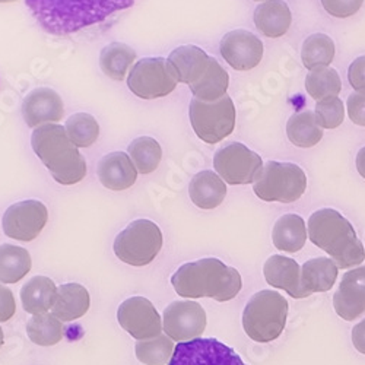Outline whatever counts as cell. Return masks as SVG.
I'll return each instance as SVG.
<instances>
[{"label": "cell", "instance_id": "cell-1", "mask_svg": "<svg viewBox=\"0 0 365 365\" xmlns=\"http://www.w3.org/2000/svg\"><path fill=\"white\" fill-rule=\"evenodd\" d=\"M136 0H25V5L43 31L71 36L126 11Z\"/></svg>", "mask_w": 365, "mask_h": 365}, {"label": "cell", "instance_id": "cell-2", "mask_svg": "<svg viewBox=\"0 0 365 365\" xmlns=\"http://www.w3.org/2000/svg\"><path fill=\"white\" fill-rule=\"evenodd\" d=\"M171 284L182 298L209 297L220 302L234 299L242 288L240 272L217 257H206L180 266L171 277Z\"/></svg>", "mask_w": 365, "mask_h": 365}, {"label": "cell", "instance_id": "cell-3", "mask_svg": "<svg viewBox=\"0 0 365 365\" xmlns=\"http://www.w3.org/2000/svg\"><path fill=\"white\" fill-rule=\"evenodd\" d=\"M309 238L324 250L339 269H354L365 260V247L354 225L341 212L323 207L309 220Z\"/></svg>", "mask_w": 365, "mask_h": 365}, {"label": "cell", "instance_id": "cell-4", "mask_svg": "<svg viewBox=\"0 0 365 365\" xmlns=\"http://www.w3.org/2000/svg\"><path fill=\"white\" fill-rule=\"evenodd\" d=\"M31 146L58 185L73 186L85 178L86 161L63 126L48 123L36 128Z\"/></svg>", "mask_w": 365, "mask_h": 365}, {"label": "cell", "instance_id": "cell-5", "mask_svg": "<svg viewBox=\"0 0 365 365\" xmlns=\"http://www.w3.org/2000/svg\"><path fill=\"white\" fill-rule=\"evenodd\" d=\"M289 304L284 295L272 289L256 292L242 312V327L250 339L259 344L277 341L288 319Z\"/></svg>", "mask_w": 365, "mask_h": 365}, {"label": "cell", "instance_id": "cell-6", "mask_svg": "<svg viewBox=\"0 0 365 365\" xmlns=\"http://www.w3.org/2000/svg\"><path fill=\"white\" fill-rule=\"evenodd\" d=\"M307 189V175L297 164L269 161L253 182V190L263 202H297Z\"/></svg>", "mask_w": 365, "mask_h": 365}, {"label": "cell", "instance_id": "cell-7", "mask_svg": "<svg viewBox=\"0 0 365 365\" xmlns=\"http://www.w3.org/2000/svg\"><path fill=\"white\" fill-rule=\"evenodd\" d=\"M163 232L149 220H136L114 240V255L123 263L142 267L155 260L163 249Z\"/></svg>", "mask_w": 365, "mask_h": 365}, {"label": "cell", "instance_id": "cell-8", "mask_svg": "<svg viewBox=\"0 0 365 365\" xmlns=\"http://www.w3.org/2000/svg\"><path fill=\"white\" fill-rule=\"evenodd\" d=\"M189 117L196 136L209 145H215L234 132L237 113L231 97L224 96L214 103L193 98Z\"/></svg>", "mask_w": 365, "mask_h": 365}, {"label": "cell", "instance_id": "cell-9", "mask_svg": "<svg viewBox=\"0 0 365 365\" xmlns=\"http://www.w3.org/2000/svg\"><path fill=\"white\" fill-rule=\"evenodd\" d=\"M174 72L164 57H145L133 65L128 75V86L142 100L170 96L177 86Z\"/></svg>", "mask_w": 365, "mask_h": 365}, {"label": "cell", "instance_id": "cell-10", "mask_svg": "<svg viewBox=\"0 0 365 365\" xmlns=\"http://www.w3.org/2000/svg\"><path fill=\"white\" fill-rule=\"evenodd\" d=\"M214 167L218 175L231 186L252 185L263 168V161L255 150L240 142L217 150Z\"/></svg>", "mask_w": 365, "mask_h": 365}, {"label": "cell", "instance_id": "cell-11", "mask_svg": "<svg viewBox=\"0 0 365 365\" xmlns=\"http://www.w3.org/2000/svg\"><path fill=\"white\" fill-rule=\"evenodd\" d=\"M168 365H247L235 349L215 338L180 342Z\"/></svg>", "mask_w": 365, "mask_h": 365}, {"label": "cell", "instance_id": "cell-12", "mask_svg": "<svg viewBox=\"0 0 365 365\" xmlns=\"http://www.w3.org/2000/svg\"><path fill=\"white\" fill-rule=\"evenodd\" d=\"M48 221V210L40 200L29 199L9 206L5 212L2 225L6 237L28 242L36 240Z\"/></svg>", "mask_w": 365, "mask_h": 365}, {"label": "cell", "instance_id": "cell-13", "mask_svg": "<svg viewBox=\"0 0 365 365\" xmlns=\"http://www.w3.org/2000/svg\"><path fill=\"white\" fill-rule=\"evenodd\" d=\"M117 320L138 341L154 339L164 330L163 319L154 304L143 297H132L121 302Z\"/></svg>", "mask_w": 365, "mask_h": 365}, {"label": "cell", "instance_id": "cell-14", "mask_svg": "<svg viewBox=\"0 0 365 365\" xmlns=\"http://www.w3.org/2000/svg\"><path fill=\"white\" fill-rule=\"evenodd\" d=\"M163 327L167 336L175 342L200 338L206 329V312L196 301H174L164 312Z\"/></svg>", "mask_w": 365, "mask_h": 365}, {"label": "cell", "instance_id": "cell-15", "mask_svg": "<svg viewBox=\"0 0 365 365\" xmlns=\"http://www.w3.org/2000/svg\"><path fill=\"white\" fill-rule=\"evenodd\" d=\"M220 51L232 69L246 72L255 69L262 62L263 43L246 29H235L222 37Z\"/></svg>", "mask_w": 365, "mask_h": 365}, {"label": "cell", "instance_id": "cell-16", "mask_svg": "<svg viewBox=\"0 0 365 365\" xmlns=\"http://www.w3.org/2000/svg\"><path fill=\"white\" fill-rule=\"evenodd\" d=\"M333 309L345 322L365 314V266L344 273L338 291L333 295Z\"/></svg>", "mask_w": 365, "mask_h": 365}, {"label": "cell", "instance_id": "cell-17", "mask_svg": "<svg viewBox=\"0 0 365 365\" xmlns=\"http://www.w3.org/2000/svg\"><path fill=\"white\" fill-rule=\"evenodd\" d=\"M65 115V106L54 89L37 88L22 101V117L28 128L57 123Z\"/></svg>", "mask_w": 365, "mask_h": 365}, {"label": "cell", "instance_id": "cell-18", "mask_svg": "<svg viewBox=\"0 0 365 365\" xmlns=\"http://www.w3.org/2000/svg\"><path fill=\"white\" fill-rule=\"evenodd\" d=\"M263 275L270 287L284 289L289 297L295 299H304L313 295L302 288L301 267L291 257L281 255L270 256L263 266Z\"/></svg>", "mask_w": 365, "mask_h": 365}, {"label": "cell", "instance_id": "cell-19", "mask_svg": "<svg viewBox=\"0 0 365 365\" xmlns=\"http://www.w3.org/2000/svg\"><path fill=\"white\" fill-rule=\"evenodd\" d=\"M101 185L113 192L130 189L138 178V170L126 152H111L98 164Z\"/></svg>", "mask_w": 365, "mask_h": 365}, {"label": "cell", "instance_id": "cell-20", "mask_svg": "<svg viewBox=\"0 0 365 365\" xmlns=\"http://www.w3.org/2000/svg\"><path fill=\"white\" fill-rule=\"evenodd\" d=\"M210 57L197 46H180L168 56V63L174 72L177 82L189 86L197 82L206 72Z\"/></svg>", "mask_w": 365, "mask_h": 365}, {"label": "cell", "instance_id": "cell-21", "mask_svg": "<svg viewBox=\"0 0 365 365\" xmlns=\"http://www.w3.org/2000/svg\"><path fill=\"white\" fill-rule=\"evenodd\" d=\"M255 25L259 31L270 38H279L288 33L292 24L289 6L284 0H266L255 11Z\"/></svg>", "mask_w": 365, "mask_h": 365}, {"label": "cell", "instance_id": "cell-22", "mask_svg": "<svg viewBox=\"0 0 365 365\" xmlns=\"http://www.w3.org/2000/svg\"><path fill=\"white\" fill-rule=\"evenodd\" d=\"M189 196L192 202L200 209H215L224 202L227 196L225 181L214 171L206 170L197 173L190 181Z\"/></svg>", "mask_w": 365, "mask_h": 365}, {"label": "cell", "instance_id": "cell-23", "mask_svg": "<svg viewBox=\"0 0 365 365\" xmlns=\"http://www.w3.org/2000/svg\"><path fill=\"white\" fill-rule=\"evenodd\" d=\"M91 306L89 292L79 284H63L57 288L51 313L62 322H73L86 314Z\"/></svg>", "mask_w": 365, "mask_h": 365}, {"label": "cell", "instance_id": "cell-24", "mask_svg": "<svg viewBox=\"0 0 365 365\" xmlns=\"http://www.w3.org/2000/svg\"><path fill=\"white\" fill-rule=\"evenodd\" d=\"M57 297L56 284L47 277H34L21 289L22 307L26 313L38 316L53 309Z\"/></svg>", "mask_w": 365, "mask_h": 365}, {"label": "cell", "instance_id": "cell-25", "mask_svg": "<svg viewBox=\"0 0 365 365\" xmlns=\"http://www.w3.org/2000/svg\"><path fill=\"white\" fill-rule=\"evenodd\" d=\"M273 246L285 253H298L307 241V227L299 215L288 214L281 217L272 231Z\"/></svg>", "mask_w": 365, "mask_h": 365}, {"label": "cell", "instance_id": "cell-26", "mask_svg": "<svg viewBox=\"0 0 365 365\" xmlns=\"http://www.w3.org/2000/svg\"><path fill=\"white\" fill-rule=\"evenodd\" d=\"M339 267L331 259L314 257L307 260L301 267L302 288L310 294L327 292L338 279Z\"/></svg>", "mask_w": 365, "mask_h": 365}, {"label": "cell", "instance_id": "cell-27", "mask_svg": "<svg viewBox=\"0 0 365 365\" xmlns=\"http://www.w3.org/2000/svg\"><path fill=\"white\" fill-rule=\"evenodd\" d=\"M230 85V76L228 72L220 65L217 58L210 57L209 66L206 72L202 75V78L190 85L192 93L195 98L205 101V103H214L224 96H227Z\"/></svg>", "mask_w": 365, "mask_h": 365}, {"label": "cell", "instance_id": "cell-28", "mask_svg": "<svg viewBox=\"0 0 365 365\" xmlns=\"http://www.w3.org/2000/svg\"><path fill=\"white\" fill-rule=\"evenodd\" d=\"M31 255L26 249L14 245L0 246V282L2 284L22 281L31 270Z\"/></svg>", "mask_w": 365, "mask_h": 365}, {"label": "cell", "instance_id": "cell-29", "mask_svg": "<svg viewBox=\"0 0 365 365\" xmlns=\"http://www.w3.org/2000/svg\"><path fill=\"white\" fill-rule=\"evenodd\" d=\"M135 62V50L123 43H111L106 46L100 54L101 71L114 81H123Z\"/></svg>", "mask_w": 365, "mask_h": 365}, {"label": "cell", "instance_id": "cell-30", "mask_svg": "<svg viewBox=\"0 0 365 365\" xmlns=\"http://www.w3.org/2000/svg\"><path fill=\"white\" fill-rule=\"evenodd\" d=\"M288 139L298 148H313L323 138V129L319 126L313 111H301L288 120Z\"/></svg>", "mask_w": 365, "mask_h": 365}, {"label": "cell", "instance_id": "cell-31", "mask_svg": "<svg viewBox=\"0 0 365 365\" xmlns=\"http://www.w3.org/2000/svg\"><path fill=\"white\" fill-rule=\"evenodd\" d=\"M63 322L57 319L53 313H44L34 316L26 323V334L36 345L53 346L63 338Z\"/></svg>", "mask_w": 365, "mask_h": 365}, {"label": "cell", "instance_id": "cell-32", "mask_svg": "<svg viewBox=\"0 0 365 365\" xmlns=\"http://www.w3.org/2000/svg\"><path fill=\"white\" fill-rule=\"evenodd\" d=\"M129 157L132 158L138 173L150 174L154 173L163 160V149L158 140L149 136H140L132 140L128 148Z\"/></svg>", "mask_w": 365, "mask_h": 365}, {"label": "cell", "instance_id": "cell-33", "mask_svg": "<svg viewBox=\"0 0 365 365\" xmlns=\"http://www.w3.org/2000/svg\"><path fill=\"white\" fill-rule=\"evenodd\" d=\"M334 58V43L326 34H313L302 43L301 60L309 71L327 68Z\"/></svg>", "mask_w": 365, "mask_h": 365}, {"label": "cell", "instance_id": "cell-34", "mask_svg": "<svg viewBox=\"0 0 365 365\" xmlns=\"http://www.w3.org/2000/svg\"><path fill=\"white\" fill-rule=\"evenodd\" d=\"M306 89L312 98L322 101L326 98L338 97L342 82L339 73L331 68H317L310 71L306 78Z\"/></svg>", "mask_w": 365, "mask_h": 365}, {"label": "cell", "instance_id": "cell-35", "mask_svg": "<svg viewBox=\"0 0 365 365\" xmlns=\"http://www.w3.org/2000/svg\"><path fill=\"white\" fill-rule=\"evenodd\" d=\"M69 139L76 148L93 146L100 136V125L94 115L76 113L66 120L65 125Z\"/></svg>", "mask_w": 365, "mask_h": 365}, {"label": "cell", "instance_id": "cell-36", "mask_svg": "<svg viewBox=\"0 0 365 365\" xmlns=\"http://www.w3.org/2000/svg\"><path fill=\"white\" fill-rule=\"evenodd\" d=\"M174 342L167 334L148 341H139L135 346L136 358L145 365H165L174 354Z\"/></svg>", "mask_w": 365, "mask_h": 365}, {"label": "cell", "instance_id": "cell-37", "mask_svg": "<svg viewBox=\"0 0 365 365\" xmlns=\"http://www.w3.org/2000/svg\"><path fill=\"white\" fill-rule=\"evenodd\" d=\"M314 115L322 129H336L344 123L345 118L344 103L338 97L317 101Z\"/></svg>", "mask_w": 365, "mask_h": 365}, {"label": "cell", "instance_id": "cell-38", "mask_svg": "<svg viewBox=\"0 0 365 365\" xmlns=\"http://www.w3.org/2000/svg\"><path fill=\"white\" fill-rule=\"evenodd\" d=\"M364 0H322L324 11L334 18H349L355 15Z\"/></svg>", "mask_w": 365, "mask_h": 365}, {"label": "cell", "instance_id": "cell-39", "mask_svg": "<svg viewBox=\"0 0 365 365\" xmlns=\"http://www.w3.org/2000/svg\"><path fill=\"white\" fill-rule=\"evenodd\" d=\"M346 110L352 123L365 128V91H356L348 97Z\"/></svg>", "mask_w": 365, "mask_h": 365}, {"label": "cell", "instance_id": "cell-40", "mask_svg": "<svg viewBox=\"0 0 365 365\" xmlns=\"http://www.w3.org/2000/svg\"><path fill=\"white\" fill-rule=\"evenodd\" d=\"M348 81L355 91H365V56L356 57L351 63Z\"/></svg>", "mask_w": 365, "mask_h": 365}, {"label": "cell", "instance_id": "cell-41", "mask_svg": "<svg viewBox=\"0 0 365 365\" xmlns=\"http://www.w3.org/2000/svg\"><path fill=\"white\" fill-rule=\"evenodd\" d=\"M16 312V302L12 291L0 284V322H8Z\"/></svg>", "mask_w": 365, "mask_h": 365}, {"label": "cell", "instance_id": "cell-42", "mask_svg": "<svg viewBox=\"0 0 365 365\" xmlns=\"http://www.w3.org/2000/svg\"><path fill=\"white\" fill-rule=\"evenodd\" d=\"M352 344L355 349L365 355V319L352 329Z\"/></svg>", "mask_w": 365, "mask_h": 365}, {"label": "cell", "instance_id": "cell-43", "mask_svg": "<svg viewBox=\"0 0 365 365\" xmlns=\"http://www.w3.org/2000/svg\"><path fill=\"white\" fill-rule=\"evenodd\" d=\"M356 170L362 178H365V146L359 149L356 155Z\"/></svg>", "mask_w": 365, "mask_h": 365}, {"label": "cell", "instance_id": "cell-44", "mask_svg": "<svg viewBox=\"0 0 365 365\" xmlns=\"http://www.w3.org/2000/svg\"><path fill=\"white\" fill-rule=\"evenodd\" d=\"M4 342H5V336H4V330L2 327H0V348L4 346Z\"/></svg>", "mask_w": 365, "mask_h": 365}, {"label": "cell", "instance_id": "cell-45", "mask_svg": "<svg viewBox=\"0 0 365 365\" xmlns=\"http://www.w3.org/2000/svg\"><path fill=\"white\" fill-rule=\"evenodd\" d=\"M16 0H0V4H14Z\"/></svg>", "mask_w": 365, "mask_h": 365}, {"label": "cell", "instance_id": "cell-46", "mask_svg": "<svg viewBox=\"0 0 365 365\" xmlns=\"http://www.w3.org/2000/svg\"><path fill=\"white\" fill-rule=\"evenodd\" d=\"M256 2H263V0H256Z\"/></svg>", "mask_w": 365, "mask_h": 365}]
</instances>
